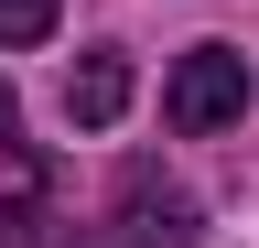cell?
Here are the masks:
<instances>
[{
    "mask_svg": "<svg viewBox=\"0 0 259 248\" xmlns=\"http://www.w3.org/2000/svg\"><path fill=\"white\" fill-rule=\"evenodd\" d=\"M0 130H11V86H0Z\"/></svg>",
    "mask_w": 259,
    "mask_h": 248,
    "instance_id": "8992f818",
    "label": "cell"
},
{
    "mask_svg": "<svg viewBox=\"0 0 259 248\" xmlns=\"http://www.w3.org/2000/svg\"><path fill=\"white\" fill-rule=\"evenodd\" d=\"M65 0H0V43H44Z\"/></svg>",
    "mask_w": 259,
    "mask_h": 248,
    "instance_id": "5b68a950",
    "label": "cell"
},
{
    "mask_svg": "<svg viewBox=\"0 0 259 248\" xmlns=\"http://www.w3.org/2000/svg\"><path fill=\"white\" fill-rule=\"evenodd\" d=\"M32 216H44V162H32V151L0 130V237H22Z\"/></svg>",
    "mask_w": 259,
    "mask_h": 248,
    "instance_id": "277c9868",
    "label": "cell"
},
{
    "mask_svg": "<svg viewBox=\"0 0 259 248\" xmlns=\"http://www.w3.org/2000/svg\"><path fill=\"white\" fill-rule=\"evenodd\" d=\"M162 119L173 130H227V119H248V54H227V43H194L184 65H173V86H162Z\"/></svg>",
    "mask_w": 259,
    "mask_h": 248,
    "instance_id": "6da1fadb",
    "label": "cell"
},
{
    "mask_svg": "<svg viewBox=\"0 0 259 248\" xmlns=\"http://www.w3.org/2000/svg\"><path fill=\"white\" fill-rule=\"evenodd\" d=\"M119 108H130V54H119V43L76 54V76H65V119H76V130H108Z\"/></svg>",
    "mask_w": 259,
    "mask_h": 248,
    "instance_id": "3957f363",
    "label": "cell"
},
{
    "mask_svg": "<svg viewBox=\"0 0 259 248\" xmlns=\"http://www.w3.org/2000/svg\"><path fill=\"white\" fill-rule=\"evenodd\" d=\"M119 248H194V194L141 162V173L119 183Z\"/></svg>",
    "mask_w": 259,
    "mask_h": 248,
    "instance_id": "7a4b0ae2",
    "label": "cell"
}]
</instances>
